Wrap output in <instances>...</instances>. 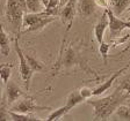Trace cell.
<instances>
[{
    "label": "cell",
    "mask_w": 130,
    "mask_h": 121,
    "mask_svg": "<svg viewBox=\"0 0 130 121\" xmlns=\"http://www.w3.org/2000/svg\"><path fill=\"white\" fill-rule=\"evenodd\" d=\"M128 97H129V95L121 91L117 88L109 96L98 98V99L88 98V99H86V102L94 110V113H93L94 120H107Z\"/></svg>",
    "instance_id": "6da1fadb"
},
{
    "label": "cell",
    "mask_w": 130,
    "mask_h": 121,
    "mask_svg": "<svg viewBox=\"0 0 130 121\" xmlns=\"http://www.w3.org/2000/svg\"><path fill=\"white\" fill-rule=\"evenodd\" d=\"M55 21L54 16L46 15L44 12L41 13H26L22 19V27L24 28V32L37 31L45 28L50 23Z\"/></svg>",
    "instance_id": "7a4b0ae2"
},
{
    "label": "cell",
    "mask_w": 130,
    "mask_h": 121,
    "mask_svg": "<svg viewBox=\"0 0 130 121\" xmlns=\"http://www.w3.org/2000/svg\"><path fill=\"white\" fill-rule=\"evenodd\" d=\"M24 15V11L20 7L18 0H7L6 3V19L8 23L12 24L13 29L20 34V29L22 25V19Z\"/></svg>",
    "instance_id": "3957f363"
},
{
    "label": "cell",
    "mask_w": 130,
    "mask_h": 121,
    "mask_svg": "<svg viewBox=\"0 0 130 121\" xmlns=\"http://www.w3.org/2000/svg\"><path fill=\"white\" fill-rule=\"evenodd\" d=\"M14 47H15V52L18 54V58H19V69H20V75L21 78L24 83V88L26 90H29L30 88V81H31L32 74H34V70L30 68L29 64H28L27 59H26V55H24L22 48L19 45V35H16L15 39H14Z\"/></svg>",
    "instance_id": "277c9868"
},
{
    "label": "cell",
    "mask_w": 130,
    "mask_h": 121,
    "mask_svg": "<svg viewBox=\"0 0 130 121\" xmlns=\"http://www.w3.org/2000/svg\"><path fill=\"white\" fill-rule=\"evenodd\" d=\"M44 110H50V107L38 105L35 102V98L31 96L24 97L23 99L18 100V103H15L11 108V111L19 113H35L38 112V111H44Z\"/></svg>",
    "instance_id": "5b68a950"
},
{
    "label": "cell",
    "mask_w": 130,
    "mask_h": 121,
    "mask_svg": "<svg viewBox=\"0 0 130 121\" xmlns=\"http://www.w3.org/2000/svg\"><path fill=\"white\" fill-rule=\"evenodd\" d=\"M106 12H107V16H108V28L110 29V32L113 36L117 37L120 32H122V30L130 29V19L128 21L121 20L119 16H116L113 13L110 7L107 8Z\"/></svg>",
    "instance_id": "8992f818"
},
{
    "label": "cell",
    "mask_w": 130,
    "mask_h": 121,
    "mask_svg": "<svg viewBox=\"0 0 130 121\" xmlns=\"http://www.w3.org/2000/svg\"><path fill=\"white\" fill-rule=\"evenodd\" d=\"M77 12V0H68V3L64 5V7L62 8V11L59 12V16L63 23L68 27V31L70 30V28L72 27L73 20L76 16Z\"/></svg>",
    "instance_id": "52a82bcc"
},
{
    "label": "cell",
    "mask_w": 130,
    "mask_h": 121,
    "mask_svg": "<svg viewBox=\"0 0 130 121\" xmlns=\"http://www.w3.org/2000/svg\"><path fill=\"white\" fill-rule=\"evenodd\" d=\"M81 60L79 58L78 53L74 48L71 45H69L68 47L65 48L64 53H63L62 58H60V65H62L64 68H71L76 65L80 64Z\"/></svg>",
    "instance_id": "ba28073f"
},
{
    "label": "cell",
    "mask_w": 130,
    "mask_h": 121,
    "mask_svg": "<svg viewBox=\"0 0 130 121\" xmlns=\"http://www.w3.org/2000/svg\"><path fill=\"white\" fill-rule=\"evenodd\" d=\"M128 68H129V65L125 66V67H123V68H121V69L117 70V72H115L107 81H105L102 84H100V85H98L96 88L93 89V96H101V95L105 94L106 91H108L109 89L111 88V85L114 84V82L119 78V76L121 75L122 73H124Z\"/></svg>",
    "instance_id": "9c48e42d"
},
{
    "label": "cell",
    "mask_w": 130,
    "mask_h": 121,
    "mask_svg": "<svg viewBox=\"0 0 130 121\" xmlns=\"http://www.w3.org/2000/svg\"><path fill=\"white\" fill-rule=\"evenodd\" d=\"M107 28H108V16H107V12L105 11V13L102 14V16L99 19L94 27V37L99 44L103 42V36Z\"/></svg>",
    "instance_id": "30bf717a"
},
{
    "label": "cell",
    "mask_w": 130,
    "mask_h": 121,
    "mask_svg": "<svg viewBox=\"0 0 130 121\" xmlns=\"http://www.w3.org/2000/svg\"><path fill=\"white\" fill-rule=\"evenodd\" d=\"M6 85H7V89H6V91H7V104L12 105L23 95V92L21 91V89L15 83L9 82V84L7 83Z\"/></svg>",
    "instance_id": "8fae6325"
},
{
    "label": "cell",
    "mask_w": 130,
    "mask_h": 121,
    "mask_svg": "<svg viewBox=\"0 0 130 121\" xmlns=\"http://www.w3.org/2000/svg\"><path fill=\"white\" fill-rule=\"evenodd\" d=\"M95 5L94 0H80V4H79V12L83 16L85 17H88V16L93 15L95 12Z\"/></svg>",
    "instance_id": "7c38bea8"
},
{
    "label": "cell",
    "mask_w": 130,
    "mask_h": 121,
    "mask_svg": "<svg viewBox=\"0 0 130 121\" xmlns=\"http://www.w3.org/2000/svg\"><path fill=\"white\" fill-rule=\"evenodd\" d=\"M110 8L116 16H121L130 6V0H109Z\"/></svg>",
    "instance_id": "4fadbf2b"
},
{
    "label": "cell",
    "mask_w": 130,
    "mask_h": 121,
    "mask_svg": "<svg viewBox=\"0 0 130 121\" xmlns=\"http://www.w3.org/2000/svg\"><path fill=\"white\" fill-rule=\"evenodd\" d=\"M84 98L81 97L80 92H79V90H74V91H71L70 94H69L68 98H66V103H65V106L68 107L69 111H71L74 106H77V105H79L80 103L84 102Z\"/></svg>",
    "instance_id": "5bb4252c"
},
{
    "label": "cell",
    "mask_w": 130,
    "mask_h": 121,
    "mask_svg": "<svg viewBox=\"0 0 130 121\" xmlns=\"http://www.w3.org/2000/svg\"><path fill=\"white\" fill-rule=\"evenodd\" d=\"M11 120L13 121H40L42 119H40L38 116H35L32 113H19L14 112V111H8Z\"/></svg>",
    "instance_id": "9a60e30c"
},
{
    "label": "cell",
    "mask_w": 130,
    "mask_h": 121,
    "mask_svg": "<svg viewBox=\"0 0 130 121\" xmlns=\"http://www.w3.org/2000/svg\"><path fill=\"white\" fill-rule=\"evenodd\" d=\"M11 47H9V38H8L7 34L5 32L3 25H0V52L5 56L9 54Z\"/></svg>",
    "instance_id": "2e32d148"
},
{
    "label": "cell",
    "mask_w": 130,
    "mask_h": 121,
    "mask_svg": "<svg viewBox=\"0 0 130 121\" xmlns=\"http://www.w3.org/2000/svg\"><path fill=\"white\" fill-rule=\"evenodd\" d=\"M26 8L29 13H41L44 11L42 0H26Z\"/></svg>",
    "instance_id": "e0dca14e"
},
{
    "label": "cell",
    "mask_w": 130,
    "mask_h": 121,
    "mask_svg": "<svg viewBox=\"0 0 130 121\" xmlns=\"http://www.w3.org/2000/svg\"><path fill=\"white\" fill-rule=\"evenodd\" d=\"M12 68H13L12 64L0 65V80H1L3 84H7L9 82V78L12 75Z\"/></svg>",
    "instance_id": "ac0fdd59"
},
{
    "label": "cell",
    "mask_w": 130,
    "mask_h": 121,
    "mask_svg": "<svg viewBox=\"0 0 130 121\" xmlns=\"http://www.w3.org/2000/svg\"><path fill=\"white\" fill-rule=\"evenodd\" d=\"M60 7V0H49L48 5L44 7V13L50 16H56L59 13Z\"/></svg>",
    "instance_id": "d6986e66"
},
{
    "label": "cell",
    "mask_w": 130,
    "mask_h": 121,
    "mask_svg": "<svg viewBox=\"0 0 130 121\" xmlns=\"http://www.w3.org/2000/svg\"><path fill=\"white\" fill-rule=\"evenodd\" d=\"M70 112V111L68 110V107L66 106H62V107L57 108V110L52 111L50 114L48 115V118H46V121H56V120H59L60 118H63L64 115H66L68 113Z\"/></svg>",
    "instance_id": "ffe728a7"
},
{
    "label": "cell",
    "mask_w": 130,
    "mask_h": 121,
    "mask_svg": "<svg viewBox=\"0 0 130 121\" xmlns=\"http://www.w3.org/2000/svg\"><path fill=\"white\" fill-rule=\"evenodd\" d=\"M116 115L119 116L121 120H130V107L129 106H124V105H120L115 111Z\"/></svg>",
    "instance_id": "44dd1931"
},
{
    "label": "cell",
    "mask_w": 130,
    "mask_h": 121,
    "mask_svg": "<svg viewBox=\"0 0 130 121\" xmlns=\"http://www.w3.org/2000/svg\"><path fill=\"white\" fill-rule=\"evenodd\" d=\"M26 55V59H27L28 64H29L30 68H31L34 72H41V70L43 69V66L41 64L40 61H37V59H35L34 56L29 55V54H24Z\"/></svg>",
    "instance_id": "7402d4cb"
},
{
    "label": "cell",
    "mask_w": 130,
    "mask_h": 121,
    "mask_svg": "<svg viewBox=\"0 0 130 121\" xmlns=\"http://www.w3.org/2000/svg\"><path fill=\"white\" fill-rule=\"evenodd\" d=\"M110 46H111L110 44L105 43V42L99 44V52H100L105 64H107V58H108V52H109V50H110Z\"/></svg>",
    "instance_id": "603a6c76"
},
{
    "label": "cell",
    "mask_w": 130,
    "mask_h": 121,
    "mask_svg": "<svg viewBox=\"0 0 130 121\" xmlns=\"http://www.w3.org/2000/svg\"><path fill=\"white\" fill-rule=\"evenodd\" d=\"M119 89L121 91L125 92V94H128L130 96V76H127V77H124L121 81V83H120V85H119Z\"/></svg>",
    "instance_id": "cb8c5ba5"
},
{
    "label": "cell",
    "mask_w": 130,
    "mask_h": 121,
    "mask_svg": "<svg viewBox=\"0 0 130 121\" xmlns=\"http://www.w3.org/2000/svg\"><path fill=\"white\" fill-rule=\"evenodd\" d=\"M79 92H80L81 97H83L85 100L88 99V98H92V96H93V89H89V88H87V86L81 88L80 90H79Z\"/></svg>",
    "instance_id": "d4e9b609"
},
{
    "label": "cell",
    "mask_w": 130,
    "mask_h": 121,
    "mask_svg": "<svg viewBox=\"0 0 130 121\" xmlns=\"http://www.w3.org/2000/svg\"><path fill=\"white\" fill-rule=\"evenodd\" d=\"M4 120H11L9 113L6 110V105L5 104H0V121Z\"/></svg>",
    "instance_id": "484cf974"
},
{
    "label": "cell",
    "mask_w": 130,
    "mask_h": 121,
    "mask_svg": "<svg viewBox=\"0 0 130 121\" xmlns=\"http://www.w3.org/2000/svg\"><path fill=\"white\" fill-rule=\"evenodd\" d=\"M94 3L98 7H100V8L107 9V8L110 7V1L109 0H94Z\"/></svg>",
    "instance_id": "4316f807"
},
{
    "label": "cell",
    "mask_w": 130,
    "mask_h": 121,
    "mask_svg": "<svg viewBox=\"0 0 130 121\" xmlns=\"http://www.w3.org/2000/svg\"><path fill=\"white\" fill-rule=\"evenodd\" d=\"M18 3H19L20 7H21L23 11H27V8H26V0H18Z\"/></svg>",
    "instance_id": "83f0119b"
},
{
    "label": "cell",
    "mask_w": 130,
    "mask_h": 121,
    "mask_svg": "<svg viewBox=\"0 0 130 121\" xmlns=\"http://www.w3.org/2000/svg\"><path fill=\"white\" fill-rule=\"evenodd\" d=\"M3 99V84L0 83V102Z\"/></svg>",
    "instance_id": "f1b7e54d"
},
{
    "label": "cell",
    "mask_w": 130,
    "mask_h": 121,
    "mask_svg": "<svg viewBox=\"0 0 130 121\" xmlns=\"http://www.w3.org/2000/svg\"><path fill=\"white\" fill-rule=\"evenodd\" d=\"M129 19H130V15H129Z\"/></svg>",
    "instance_id": "f546056e"
},
{
    "label": "cell",
    "mask_w": 130,
    "mask_h": 121,
    "mask_svg": "<svg viewBox=\"0 0 130 121\" xmlns=\"http://www.w3.org/2000/svg\"><path fill=\"white\" fill-rule=\"evenodd\" d=\"M0 25H1V23H0Z\"/></svg>",
    "instance_id": "4dcf8cb0"
}]
</instances>
